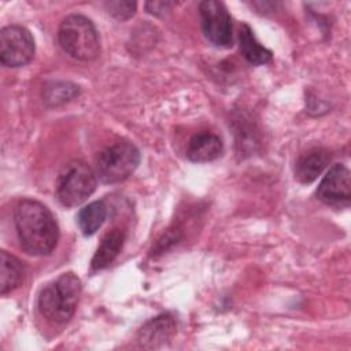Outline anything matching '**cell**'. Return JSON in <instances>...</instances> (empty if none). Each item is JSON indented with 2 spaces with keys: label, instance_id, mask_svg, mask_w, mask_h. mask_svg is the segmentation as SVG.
Wrapping results in <instances>:
<instances>
[{
  "label": "cell",
  "instance_id": "52a82bcc",
  "mask_svg": "<svg viewBox=\"0 0 351 351\" xmlns=\"http://www.w3.org/2000/svg\"><path fill=\"white\" fill-rule=\"evenodd\" d=\"M34 56L32 33L19 25H8L0 32V62L5 67H21Z\"/></svg>",
  "mask_w": 351,
  "mask_h": 351
},
{
  "label": "cell",
  "instance_id": "6da1fadb",
  "mask_svg": "<svg viewBox=\"0 0 351 351\" xmlns=\"http://www.w3.org/2000/svg\"><path fill=\"white\" fill-rule=\"evenodd\" d=\"M14 222L22 250L30 255H48L59 239V226L51 210L33 199L21 200L14 210Z\"/></svg>",
  "mask_w": 351,
  "mask_h": 351
},
{
  "label": "cell",
  "instance_id": "2e32d148",
  "mask_svg": "<svg viewBox=\"0 0 351 351\" xmlns=\"http://www.w3.org/2000/svg\"><path fill=\"white\" fill-rule=\"evenodd\" d=\"M77 93H78V89L75 85L69 82H59V84H53L51 88L49 86L47 88L45 100L56 106L73 99Z\"/></svg>",
  "mask_w": 351,
  "mask_h": 351
},
{
  "label": "cell",
  "instance_id": "7c38bea8",
  "mask_svg": "<svg viewBox=\"0 0 351 351\" xmlns=\"http://www.w3.org/2000/svg\"><path fill=\"white\" fill-rule=\"evenodd\" d=\"M126 239V232L121 228H114L110 232L104 234L101 239L92 261H90V267L92 270H101L110 266L114 259L119 255L123 243Z\"/></svg>",
  "mask_w": 351,
  "mask_h": 351
},
{
  "label": "cell",
  "instance_id": "30bf717a",
  "mask_svg": "<svg viewBox=\"0 0 351 351\" xmlns=\"http://www.w3.org/2000/svg\"><path fill=\"white\" fill-rule=\"evenodd\" d=\"M223 144L222 140L211 133V132H202L195 134L188 144L186 156L189 160L196 163H206L215 160L222 154Z\"/></svg>",
  "mask_w": 351,
  "mask_h": 351
},
{
  "label": "cell",
  "instance_id": "5bb4252c",
  "mask_svg": "<svg viewBox=\"0 0 351 351\" xmlns=\"http://www.w3.org/2000/svg\"><path fill=\"white\" fill-rule=\"evenodd\" d=\"M25 277V267L22 262L8 254L7 251L0 252V293L5 295L21 285Z\"/></svg>",
  "mask_w": 351,
  "mask_h": 351
},
{
  "label": "cell",
  "instance_id": "277c9868",
  "mask_svg": "<svg viewBox=\"0 0 351 351\" xmlns=\"http://www.w3.org/2000/svg\"><path fill=\"white\" fill-rule=\"evenodd\" d=\"M96 173L82 160H71L58 176L56 197L64 207L82 204L96 189Z\"/></svg>",
  "mask_w": 351,
  "mask_h": 351
},
{
  "label": "cell",
  "instance_id": "ba28073f",
  "mask_svg": "<svg viewBox=\"0 0 351 351\" xmlns=\"http://www.w3.org/2000/svg\"><path fill=\"white\" fill-rule=\"evenodd\" d=\"M317 197L328 206L347 207L351 200L350 170L341 163L333 165L321 180Z\"/></svg>",
  "mask_w": 351,
  "mask_h": 351
},
{
  "label": "cell",
  "instance_id": "8fae6325",
  "mask_svg": "<svg viewBox=\"0 0 351 351\" xmlns=\"http://www.w3.org/2000/svg\"><path fill=\"white\" fill-rule=\"evenodd\" d=\"M329 160L330 154L325 148H311L296 160L295 177L303 184H310L324 171Z\"/></svg>",
  "mask_w": 351,
  "mask_h": 351
},
{
  "label": "cell",
  "instance_id": "9c48e42d",
  "mask_svg": "<svg viewBox=\"0 0 351 351\" xmlns=\"http://www.w3.org/2000/svg\"><path fill=\"white\" fill-rule=\"evenodd\" d=\"M176 332V321L170 314H160L148 321L138 330V343L145 348H155L165 344Z\"/></svg>",
  "mask_w": 351,
  "mask_h": 351
},
{
  "label": "cell",
  "instance_id": "3957f363",
  "mask_svg": "<svg viewBox=\"0 0 351 351\" xmlns=\"http://www.w3.org/2000/svg\"><path fill=\"white\" fill-rule=\"evenodd\" d=\"M58 40L63 51L78 60H93L100 53V40L95 25L80 14L63 18L58 29Z\"/></svg>",
  "mask_w": 351,
  "mask_h": 351
},
{
  "label": "cell",
  "instance_id": "9a60e30c",
  "mask_svg": "<svg viewBox=\"0 0 351 351\" xmlns=\"http://www.w3.org/2000/svg\"><path fill=\"white\" fill-rule=\"evenodd\" d=\"M107 217V207L103 200H95L82 207L77 215V222L85 236H90L99 230Z\"/></svg>",
  "mask_w": 351,
  "mask_h": 351
},
{
  "label": "cell",
  "instance_id": "7a4b0ae2",
  "mask_svg": "<svg viewBox=\"0 0 351 351\" xmlns=\"http://www.w3.org/2000/svg\"><path fill=\"white\" fill-rule=\"evenodd\" d=\"M81 288V281L74 273L60 274L47 284L38 295L37 306L41 315L53 324L67 322L75 313Z\"/></svg>",
  "mask_w": 351,
  "mask_h": 351
},
{
  "label": "cell",
  "instance_id": "e0dca14e",
  "mask_svg": "<svg viewBox=\"0 0 351 351\" xmlns=\"http://www.w3.org/2000/svg\"><path fill=\"white\" fill-rule=\"evenodd\" d=\"M137 4L134 1H108L106 3V8L108 14L119 21L129 19L136 12Z\"/></svg>",
  "mask_w": 351,
  "mask_h": 351
},
{
  "label": "cell",
  "instance_id": "4fadbf2b",
  "mask_svg": "<svg viewBox=\"0 0 351 351\" xmlns=\"http://www.w3.org/2000/svg\"><path fill=\"white\" fill-rule=\"evenodd\" d=\"M239 47L244 59L255 66L267 64L273 59V53L270 49L263 47L255 37L252 29L243 23L239 30Z\"/></svg>",
  "mask_w": 351,
  "mask_h": 351
},
{
  "label": "cell",
  "instance_id": "ac0fdd59",
  "mask_svg": "<svg viewBox=\"0 0 351 351\" xmlns=\"http://www.w3.org/2000/svg\"><path fill=\"white\" fill-rule=\"evenodd\" d=\"M173 5V3H163V1H154V3H147L145 8L149 14H155L159 15L160 12L166 11L167 8H170Z\"/></svg>",
  "mask_w": 351,
  "mask_h": 351
},
{
  "label": "cell",
  "instance_id": "5b68a950",
  "mask_svg": "<svg viewBox=\"0 0 351 351\" xmlns=\"http://www.w3.org/2000/svg\"><path fill=\"white\" fill-rule=\"evenodd\" d=\"M138 163L140 151L137 147L129 141H119L97 155L96 177L104 184H117L132 176Z\"/></svg>",
  "mask_w": 351,
  "mask_h": 351
},
{
  "label": "cell",
  "instance_id": "8992f818",
  "mask_svg": "<svg viewBox=\"0 0 351 351\" xmlns=\"http://www.w3.org/2000/svg\"><path fill=\"white\" fill-rule=\"evenodd\" d=\"M199 14L206 38L215 47H232L233 26L226 5L222 1L204 0L199 4Z\"/></svg>",
  "mask_w": 351,
  "mask_h": 351
}]
</instances>
